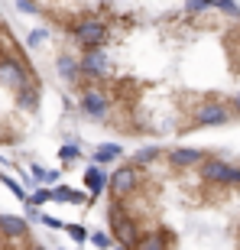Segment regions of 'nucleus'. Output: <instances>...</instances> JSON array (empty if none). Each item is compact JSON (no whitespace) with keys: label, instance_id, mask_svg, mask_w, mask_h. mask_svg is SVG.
Wrapping results in <instances>:
<instances>
[{"label":"nucleus","instance_id":"nucleus-1","mask_svg":"<svg viewBox=\"0 0 240 250\" xmlns=\"http://www.w3.org/2000/svg\"><path fill=\"white\" fill-rule=\"evenodd\" d=\"M104 218H107V228H111V241H117L123 250H130L133 244L143 237V224L130 214L127 202H117V198H111L107 202V208H104Z\"/></svg>","mask_w":240,"mask_h":250},{"label":"nucleus","instance_id":"nucleus-2","mask_svg":"<svg viewBox=\"0 0 240 250\" xmlns=\"http://www.w3.org/2000/svg\"><path fill=\"white\" fill-rule=\"evenodd\" d=\"M72 39L84 52H91V49H104L107 46V39H111V26L98 17H81L78 23H72Z\"/></svg>","mask_w":240,"mask_h":250},{"label":"nucleus","instance_id":"nucleus-3","mask_svg":"<svg viewBox=\"0 0 240 250\" xmlns=\"http://www.w3.org/2000/svg\"><path fill=\"white\" fill-rule=\"evenodd\" d=\"M231 104H224L221 98H204L192 107V127H221L231 121Z\"/></svg>","mask_w":240,"mask_h":250},{"label":"nucleus","instance_id":"nucleus-4","mask_svg":"<svg viewBox=\"0 0 240 250\" xmlns=\"http://www.w3.org/2000/svg\"><path fill=\"white\" fill-rule=\"evenodd\" d=\"M107 188H111V198L127 202L133 192H140V188H143V172H140L137 166L123 163L120 169H114V176H107Z\"/></svg>","mask_w":240,"mask_h":250},{"label":"nucleus","instance_id":"nucleus-5","mask_svg":"<svg viewBox=\"0 0 240 250\" xmlns=\"http://www.w3.org/2000/svg\"><path fill=\"white\" fill-rule=\"evenodd\" d=\"M78 107L88 121H107L111 114V94L104 91L101 84H88L78 91Z\"/></svg>","mask_w":240,"mask_h":250},{"label":"nucleus","instance_id":"nucleus-6","mask_svg":"<svg viewBox=\"0 0 240 250\" xmlns=\"http://www.w3.org/2000/svg\"><path fill=\"white\" fill-rule=\"evenodd\" d=\"M78 72H81V78H88L91 84L104 82V78L111 75V62H107V52H104V49H91V52H81V59H78Z\"/></svg>","mask_w":240,"mask_h":250},{"label":"nucleus","instance_id":"nucleus-7","mask_svg":"<svg viewBox=\"0 0 240 250\" xmlns=\"http://www.w3.org/2000/svg\"><path fill=\"white\" fill-rule=\"evenodd\" d=\"M204 156H208V153H201V149H192V146H176V149H169V153H166L169 166L176 169V172H195V169L201 166Z\"/></svg>","mask_w":240,"mask_h":250},{"label":"nucleus","instance_id":"nucleus-8","mask_svg":"<svg viewBox=\"0 0 240 250\" xmlns=\"http://www.w3.org/2000/svg\"><path fill=\"white\" fill-rule=\"evenodd\" d=\"M0 237H3L7 244L26 241L29 237V221L20 218V214H0Z\"/></svg>","mask_w":240,"mask_h":250},{"label":"nucleus","instance_id":"nucleus-9","mask_svg":"<svg viewBox=\"0 0 240 250\" xmlns=\"http://www.w3.org/2000/svg\"><path fill=\"white\" fill-rule=\"evenodd\" d=\"M172 244H176V237L166 228H149V231H143V237L130 250H172Z\"/></svg>","mask_w":240,"mask_h":250},{"label":"nucleus","instance_id":"nucleus-10","mask_svg":"<svg viewBox=\"0 0 240 250\" xmlns=\"http://www.w3.org/2000/svg\"><path fill=\"white\" fill-rule=\"evenodd\" d=\"M56 72L62 75V82H68V84H78V82H81V72H78V59L68 56V52H62V56L56 59Z\"/></svg>","mask_w":240,"mask_h":250},{"label":"nucleus","instance_id":"nucleus-11","mask_svg":"<svg viewBox=\"0 0 240 250\" xmlns=\"http://www.w3.org/2000/svg\"><path fill=\"white\" fill-rule=\"evenodd\" d=\"M159 159H162V146H143V149H137V153H133V156H130V166H137L140 172H146L149 166H153V163H159Z\"/></svg>","mask_w":240,"mask_h":250},{"label":"nucleus","instance_id":"nucleus-12","mask_svg":"<svg viewBox=\"0 0 240 250\" xmlns=\"http://www.w3.org/2000/svg\"><path fill=\"white\" fill-rule=\"evenodd\" d=\"M84 186H88V192H91V195H101L104 188H107V172H104L101 166L84 169Z\"/></svg>","mask_w":240,"mask_h":250},{"label":"nucleus","instance_id":"nucleus-13","mask_svg":"<svg viewBox=\"0 0 240 250\" xmlns=\"http://www.w3.org/2000/svg\"><path fill=\"white\" fill-rule=\"evenodd\" d=\"M17 101H20L23 111H36L39 107V84H26V88L17 94Z\"/></svg>","mask_w":240,"mask_h":250},{"label":"nucleus","instance_id":"nucleus-14","mask_svg":"<svg viewBox=\"0 0 240 250\" xmlns=\"http://www.w3.org/2000/svg\"><path fill=\"white\" fill-rule=\"evenodd\" d=\"M120 156H123V149H120L117 143H104V146L94 149V163H98V166H104V163H114V159H120Z\"/></svg>","mask_w":240,"mask_h":250},{"label":"nucleus","instance_id":"nucleus-15","mask_svg":"<svg viewBox=\"0 0 240 250\" xmlns=\"http://www.w3.org/2000/svg\"><path fill=\"white\" fill-rule=\"evenodd\" d=\"M204 10H214V0H185V13L188 17H198Z\"/></svg>","mask_w":240,"mask_h":250},{"label":"nucleus","instance_id":"nucleus-16","mask_svg":"<svg viewBox=\"0 0 240 250\" xmlns=\"http://www.w3.org/2000/svg\"><path fill=\"white\" fill-rule=\"evenodd\" d=\"M65 231H68V237H72L75 244H84V241H88V231H84L81 224H68Z\"/></svg>","mask_w":240,"mask_h":250},{"label":"nucleus","instance_id":"nucleus-17","mask_svg":"<svg viewBox=\"0 0 240 250\" xmlns=\"http://www.w3.org/2000/svg\"><path fill=\"white\" fill-rule=\"evenodd\" d=\"M59 156H62L65 163H72V159H78V156H81V146H78V143H65Z\"/></svg>","mask_w":240,"mask_h":250},{"label":"nucleus","instance_id":"nucleus-18","mask_svg":"<svg viewBox=\"0 0 240 250\" xmlns=\"http://www.w3.org/2000/svg\"><path fill=\"white\" fill-rule=\"evenodd\" d=\"M46 39H49V33H46V29H33V33L26 36V46H42Z\"/></svg>","mask_w":240,"mask_h":250},{"label":"nucleus","instance_id":"nucleus-19","mask_svg":"<svg viewBox=\"0 0 240 250\" xmlns=\"http://www.w3.org/2000/svg\"><path fill=\"white\" fill-rule=\"evenodd\" d=\"M17 10H20V13H26V17H36V13H39L36 0H17Z\"/></svg>","mask_w":240,"mask_h":250},{"label":"nucleus","instance_id":"nucleus-20","mask_svg":"<svg viewBox=\"0 0 240 250\" xmlns=\"http://www.w3.org/2000/svg\"><path fill=\"white\" fill-rule=\"evenodd\" d=\"M26 198H29V205H46L49 198H52V192H49V188H39V192L26 195Z\"/></svg>","mask_w":240,"mask_h":250},{"label":"nucleus","instance_id":"nucleus-21","mask_svg":"<svg viewBox=\"0 0 240 250\" xmlns=\"http://www.w3.org/2000/svg\"><path fill=\"white\" fill-rule=\"evenodd\" d=\"M88 237H91L98 247H104V250L111 247V234H104V231H94V234H88Z\"/></svg>","mask_w":240,"mask_h":250},{"label":"nucleus","instance_id":"nucleus-22","mask_svg":"<svg viewBox=\"0 0 240 250\" xmlns=\"http://www.w3.org/2000/svg\"><path fill=\"white\" fill-rule=\"evenodd\" d=\"M3 186H7V188H10L13 195H20V198H26V195H23V188H20L17 182H13V179H7V176H3Z\"/></svg>","mask_w":240,"mask_h":250},{"label":"nucleus","instance_id":"nucleus-23","mask_svg":"<svg viewBox=\"0 0 240 250\" xmlns=\"http://www.w3.org/2000/svg\"><path fill=\"white\" fill-rule=\"evenodd\" d=\"M26 250H46V247H39V244H29V247Z\"/></svg>","mask_w":240,"mask_h":250}]
</instances>
